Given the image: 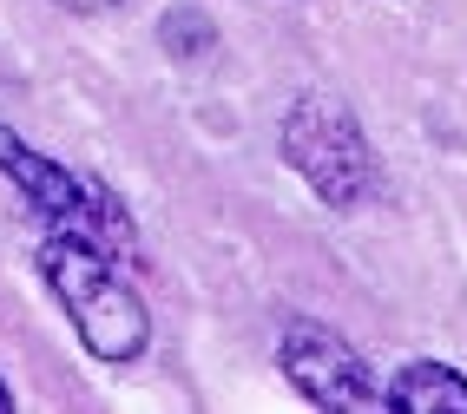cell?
<instances>
[{"label":"cell","instance_id":"cell-1","mask_svg":"<svg viewBox=\"0 0 467 414\" xmlns=\"http://www.w3.org/2000/svg\"><path fill=\"white\" fill-rule=\"evenodd\" d=\"M40 276H47V290L59 296V309L73 316L79 342H86L99 362H132V356H145L151 316H145L139 290L112 270V250L86 243V237H73V231H53V237L40 243Z\"/></svg>","mask_w":467,"mask_h":414},{"label":"cell","instance_id":"cell-2","mask_svg":"<svg viewBox=\"0 0 467 414\" xmlns=\"http://www.w3.org/2000/svg\"><path fill=\"white\" fill-rule=\"evenodd\" d=\"M284 158H290V171H303V184L336 211H356L368 191H376V151L362 139V119L342 99H329V92H303L290 106Z\"/></svg>","mask_w":467,"mask_h":414},{"label":"cell","instance_id":"cell-3","mask_svg":"<svg viewBox=\"0 0 467 414\" xmlns=\"http://www.w3.org/2000/svg\"><path fill=\"white\" fill-rule=\"evenodd\" d=\"M0 171L14 178V191L26 204H34L53 231H73L99 250H132V231H126V211L106 198V184H92L67 165H53L47 151H34L26 139H14L7 125H0Z\"/></svg>","mask_w":467,"mask_h":414},{"label":"cell","instance_id":"cell-4","mask_svg":"<svg viewBox=\"0 0 467 414\" xmlns=\"http://www.w3.org/2000/svg\"><path fill=\"white\" fill-rule=\"evenodd\" d=\"M276 362L296 381V395L317 401V408H336V414L382 408V388H376V375H368V362L323 323H290L284 342H276Z\"/></svg>","mask_w":467,"mask_h":414},{"label":"cell","instance_id":"cell-5","mask_svg":"<svg viewBox=\"0 0 467 414\" xmlns=\"http://www.w3.org/2000/svg\"><path fill=\"white\" fill-rule=\"evenodd\" d=\"M382 408H395V414H467V375H454L448 362H409L382 388Z\"/></svg>","mask_w":467,"mask_h":414},{"label":"cell","instance_id":"cell-6","mask_svg":"<svg viewBox=\"0 0 467 414\" xmlns=\"http://www.w3.org/2000/svg\"><path fill=\"white\" fill-rule=\"evenodd\" d=\"M165 47L192 59V53H204V47H211V26H204V20H198L192 7H178V14L165 20Z\"/></svg>","mask_w":467,"mask_h":414},{"label":"cell","instance_id":"cell-7","mask_svg":"<svg viewBox=\"0 0 467 414\" xmlns=\"http://www.w3.org/2000/svg\"><path fill=\"white\" fill-rule=\"evenodd\" d=\"M67 14H112V7H126V0H59Z\"/></svg>","mask_w":467,"mask_h":414},{"label":"cell","instance_id":"cell-8","mask_svg":"<svg viewBox=\"0 0 467 414\" xmlns=\"http://www.w3.org/2000/svg\"><path fill=\"white\" fill-rule=\"evenodd\" d=\"M0 408H7V388H0Z\"/></svg>","mask_w":467,"mask_h":414}]
</instances>
